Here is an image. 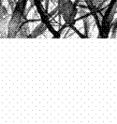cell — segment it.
I'll return each mask as SVG.
<instances>
[{
	"label": "cell",
	"mask_w": 117,
	"mask_h": 124,
	"mask_svg": "<svg viewBox=\"0 0 117 124\" xmlns=\"http://www.w3.org/2000/svg\"><path fill=\"white\" fill-rule=\"evenodd\" d=\"M23 1L20 0L18 7L14 10L11 18L8 20V38H15L20 30L21 26L23 25L24 22V16H23Z\"/></svg>",
	"instance_id": "1"
},
{
	"label": "cell",
	"mask_w": 117,
	"mask_h": 124,
	"mask_svg": "<svg viewBox=\"0 0 117 124\" xmlns=\"http://www.w3.org/2000/svg\"><path fill=\"white\" fill-rule=\"evenodd\" d=\"M58 10L61 13L68 24H71L74 21L76 14V8L70 0H60L58 5Z\"/></svg>",
	"instance_id": "2"
},
{
	"label": "cell",
	"mask_w": 117,
	"mask_h": 124,
	"mask_svg": "<svg viewBox=\"0 0 117 124\" xmlns=\"http://www.w3.org/2000/svg\"><path fill=\"white\" fill-rule=\"evenodd\" d=\"M8 20H9L8 16L0 18V34L2 37H6V27L8 26Z\"/></svg>",
	"instance_id": "3"
},
{
	"label": "cell",
	"mask_w": 117,
	"mask_h": 124,
	"mask_svg": "<svg viewBox=\"0 0 117 124\" xmlns=\"http://www.w3.org/2000/svg\"><path fill=\"white\" fill-rule=\"evenodd\" d=\"M46 29H47V27H46V25H45V23H40L39 25H38V26L36 27V29L33 31L31 37H33V38L39 37V35L43 34V33L46 31Z\"/></svg>",
	"instance_id": "4"
},
{
	"label": "cell",
	"mask_w": 117,
	"mask_h": 124,
	"mask_svg": "<svg viewBox=\"0 0 117 124\" xmlns=\"http://www.w3.org/2000/svg\"><path fill=\"white\" fill-rule=\"evenodd\" d=\"M89 1H90V4L93 7L100 8L103 6V4L105 3V1H107V0H89Z\"/></svg>",
	"instance_id": "5"
},
{
	"label": "cell",
	"mask_w": 117,
	"mask_h": 124,
	"mask_svg": "<svg viewBox=\"0 0 117 124\" xmlns=\"http://www.w3.org/2000/svg\"><path fill=\"white\" fill-rule=\"evenodd\" d=\"M7 16H8L7 9L3 6V4H2V2L0 0V18H4V17H7Z\"/></svg>",
	"instance_id": "6"
}]
</instances>
